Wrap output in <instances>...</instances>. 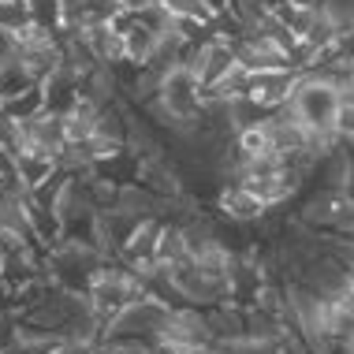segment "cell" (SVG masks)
<instances>
[{
    "mask_svg": "<svg viewBox=\"0 0 354 354\" xmlns=\"http://www.w3.org/2000/svg\"><path fill=\"white\" fill-rule=\"evenodd\" d=\"M216 213L224 220H232V224H257L269 213V205L257 194H250L243 183H224L216 190Z\"/></svg>",
    "mask_w": 354,
    "mask_h": 354,
    "instance_id": "8992f818",
    "label": "cell"
},
{
    "mask_svg": "<svg viewBox=\"0 0 354 354\" xmlns=\"http://www.w3.org/2000/svg\"><path fill=\"white\" fill-rule=\"evenodd\" d=\"M302 224H310L313 232L328 235H347L354 227V194L343 187H324L321 194H313L302 209Z\"/></svg>",
    "mask_w": 354,
    "mask_h": 354,
    "instance_id": "3957f363",
    "label": "cell"
},
{
    "mask_svg": "<svg viewBox=\"0 0 354 354\" xmlns=\"http://www.w3.org/2000/svg\"><path fill=\"white\" fill-rule=\"evenodd\" d=\"M295 82H299V71L291 68H276V71H250V86H246V97L257 101L261 109H283L295 93Z\"/></svg>",
    "mask_w": 354,
    "mask_h": 354,
    "instance_id": "5b68a950",
    "label": "cell"
},
{
    "mask_svg": "<svg viewBox=\"0 0 354 354\" xmlns=\"http://www.w3.org/2000/svg\"><path fill=\"white\" fill-rule=\"evenodd\" d=\"M4 109L12 112L15 120H34L37 112H45V86L41 82H34L30 90H23V93H15L12 101H4Z\"/></svg>",
    "mask_w": 354,
    "mask_h": 354,
    "instance_id": "9c48e42d",
    "label": "cell"
},
{
    "mask_svg": "<svg viewBox=\"0 0 354 354\" xmlns=\"http://www.w3.org/2000/svg\"><path fill=\"white\" fill-rule=\"evenodd\" d=\"M306 131L339 135V82L328 71H306L295 82L291 101L283 104Z\"/></svg>",
    "mask_w": 354,
    "mask_h": 354,
    "instance_id": "6da1fadb",
    "label": "cell"
},
{
    "mask_svg": "<svg viewBox=\"0 0 354 354\" xmlns=\"http://www.w3.org/2000/svg\"><path fill=\"white\" fill-rule=\"evenodd\" d=\"M60 171V160L49 157V153H37L30 146H23L15 153V179L23 183L26 194H34V190H41L49 179Z\"/></svg>",
    "mask_w": 354,
    "mask_h": 354,
    "instance_id": "52a82bcc",
    "label": "cell"
},
{
    "mask_svg": "<svg viewBox=\"0 0 354 354\" xmlns=\"http://www.w3.org/2000/svg\"><path fill=\"white\" fill-rule=\"evenodd\" d=\"M0 146H4L8 153L23 149V120H15L4 104H0Z\"/></svg>",
    "mask_w": 354,
    "mask_h": 354,
    "instance_id": "8fae6325",
    "label": "cell"
},
{
    "mask_svg": "<svg viewBox=\"0 0 354 354\" xmlns=\"http://www.w3.org/2000/svg\"><path fill=\"white\" fill-rule=\"evenodd\" d=\"M23 146H30V149H37V153H49V157L60 160V153L71 146L64 112L45 109V112H37L34 120H26V123H23Z\"/></svg>",
    "mask_w": 354,
    "mask_h": 354,
    "instance_id": "277c9868",
    "label": "cell"
},
{
    "mask_svg": "<svg viewBox=\"0 0 354 354\" xmlns=\"http://www.w3.org/2000/svg\"><path fill=\"white\" fill-rule=\"evenodd\" d=\"M142 295H146L142 276L123 261H104L101 269L93 272L90 287H86V302H90L93 317L101 321V328H109L131 302L142 299Z\"/></svg>",
    "mask_w": 354,
    "mask_h": 354,
    "instance_id": "7a4b0ae2",
    "label": "cell"
},
{
    "mask_svg": "<svg viewBox=\"0 0 354 354\" xmlns=\"http://www.w3.org/2000/svg\"><path fill=\"white\" fill-rule=\"evenodd\" d=\"M26 23H34L26 0H0V26L4 30H23Z\"/></svg>",
    "mask_w": 354,
    "mask_h": 354,
    "instance_id": "30bf717a",
    "label": "cell"
},
{
    "mask_svg": "<svg viewBox=\"0 0 354 354\" xmlns=\"http://www.w3.org/2000/svg\"><path fill=\"white\" fill-rule=\"evenodd\" d=\"M79 34L90 41L97 64H104V68H116V64L127 60V37H123L116 23H101V26H90V30H79Z\"/></svg>",
    "mask_w": 354,
    "mask_h": 354,
    "instance_id": "ba28073f",
    "label": "cell"
}]
</instances>
